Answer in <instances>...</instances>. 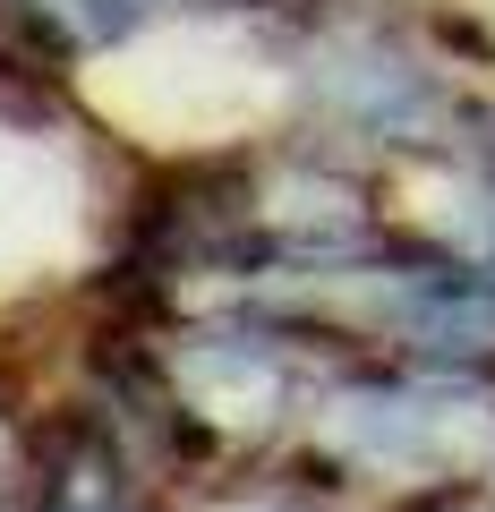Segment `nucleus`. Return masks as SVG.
<instances>
[{"label": "nucleus", "mask_w": 495, "mask_h": 512, "mask_svg": "<svg viewBox=\"0 0 495 512\" xmlns=\"http://www.w3.org/2000/svg\"><path fill=\"white\" fill-rule=\"evenodd\" d=\"M35 512H129V478H120V453L77 436L69 453H52V478L35 487Z\"/></svg>", "instance_id": "f257e3e1"}]
</instances>
